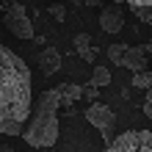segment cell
I'll return each mask as SVG.
<instances>
[{"label": "cell", "mask_w": 152, "mask_h": 152, "mask_svg": "<svg viewBox=\"0 0 152 152\" xmlns=\"http://www.w3.org/2000/svg\"><path fill=\"white\" fill-rule=\"evenodd\" d=\"M56 91L61 94V105H72L77 100H83V86H77V83H61L56 86Z\"/></svg>", "instance_id": "9"}, {"label": "cell", "mask_w": 152, "mask_h": 152, "mask_svg": "<svg viewBox=\"0 0 152 152\" xmlns=\"http://www.w3.org/2000/svg\"><path fill=\"white\" fill-rule=\"evenodd\" d=\"M83 3H86V6H97V0H83Z\"/></svg>", "instance_id": "20"}, {"label": "cell", "mask_w": 152, "mask_h": 152, "mask_svg": "<svg viewBox=\"0 0 152 152\" xmlns=\"http://www.w3.org/2000/svg\"><path fill=\"white\" fill-rule=\"evenodd\" d=\"M50 3H56V0H50Z\"/></svg>", "instance_id": "23"}, {"label": "cell", "mask_w": 152, "mask_h": 152, "mask_svg": "<svg viewBox=\"0 0 152 152\" xmlns=\"http://www.w3.org/2000/svg\"><path fill=\"white\" fill-rule=\"evenodd\" d=\"M44 152H50V149H44Z\"/></svg>", "instance_id": "24"}, {"label": "cell", "mask_w": 152, "mask_h": 152, "mask_svg": "<svg viewBox=\"0 0 152 152\" xmlns=\"http://www.w3.org/2000/svg\"><path fill=\"white\" fill-rule=\"evenodd\" d=\"M83 100H91V102H97V86H94V83L83 86Z\"/></svg>", "instance_id": "15"}, {"label": "cell", "mask_w": 152, "mask_h": 152, "mask_svg": "<svg viewBox=\"0 0 152 152\" xmlns=\"http://www.w3.org/2000/svg\"><path fill=\"white\" fill-rule=\"evenodd\" d=\"M144 113L152 119V88H147V97H144Z\"/></svg>", "instance_id": "16"}, {"label": "cell", "mask_w": 152, "mask_h": 152, "mask_svg": "<svg viewBox=\"0 0 152 152\" xmlns=\"http://www.w3.org/2000/svg\"><path fill=\"white\" fill-rule=\"evenodd\" d=\"M102 152H152V133L149 130H127L116 136Z\"/></svg>", "instance_id": "4"}, {"label": "cell", "mask_w": 152, "mask_h": 152, "mask_svg": "<svg viewBox=\"0 0 152 152\" xmlns=\"http://www.w3.org/2000/svg\"><path fill=\"white\" fill-rule=\"evenodd\" d=\"M50 14H53V20H58V22H64V20H66L64 6H58V3H50Z\"/></svg>", "instance_id": "14"}, {"label": "cell", "mask_w": 152, "mask_h": 152, "mask_svg": "<svg viewBox=\"0 0 152 152\" xmlns=\"http://www.w3.org/2000/svg\"><path fill=\"white\" fill-rule=\"evenodd\" d=\"M147 53H149V58H152V39L147 42Z\"/></svg>", "instance_id": "19"}, {"label": "cell", "mask_w": 152, "mask_h": 152, "mask_svg": "<svg viewBox=\"0 0 152 152\" xmlns=\"http://www.w3.org/2000/svg\"><path fill=\"white\" fill-rule=\"evenodd\" d=\"M91 83H94L97 88L108 86V83H111V69H105V66H94V72H91Z\"/></svg>", "instance_id": "10"}, {"label": "cell", "mask_w": 152, "mask_h": 152, "mask_svg": "<svg viewBox=\"0 0 152 152\" xmlns=\"http://www.w3.org/2000/svg\"><path fill=\"white\" fill-rule=\"evenodd\" d=\"M86 119L91 122L97 130H100V136L108 141V144L116 138V113L108 108V105H102V102H91V105L86 108Z\"/></svg>", "instance_id": "5"}, {"label": "cell", "mask_w": 152, "mask_h": 152, "mask_svg": "<svg viewBox=\"0 0 152 152\" xmlns=\"http://www.w3.org/2000/svg\"><path fill=\"white\" fill-rule=\"evenodd\" d=\"M133 86L136 88H152V69H141L133 75Z\"/></svg>", "instance_id": "11"}, {"label": "cell", "mask_w": 152, "mask_h": 152, "mask_svg": "<svg viewBox=\"0 0 152 152\" xmlns=\"http://www.w3.org/2000/svg\"><path fill=\"white\" fill-rule=\"evenodd\" d=\"M80 58H83L86 64H94V58H97V50H94V47H88V50H83V53H80Z\"/></svg>", "instance_id": "17"}, {"label": "cell", "mask_w": 152, "mask_h": 152, "mask_svg": "<svg viewBox=\"0 0 152 152\" xmlns=\"http://www.w3.org/2000/svg\"><path fill=\"white\" fill-rule=\"evenodd\" d=\"M39 69L44 75H56L58 69H61V53L56 47H44L39 53Z\"/></svg>", "instance_id": "8"}, {"label": "cell", "mask_w": 152, "mask_h": 152, "mask_svg": "<svg viewBox=\"0 0 152 152\" xmlns=\"http://www.w3.org/2000/svg\"><path fill=\"white\" fill-rule=\"evenodd\" d=\"M58 108H61V94L56 88L39 94L36 108L31 111V119L22 130V141L33 149H50L58 141Z\"/></svg>", "instance_id": "2"}, {"label": "cell", "mask_w": 152, "mask_h": 152, "mask_svg": "<svg viewBox=\"0 0 152 152\" xmlns=\"http://www.w3.org/2000/svg\"><path fill=\"white\" fill-rule=\"evenodd\" d=\"M33 77L31 69L14 50L0 44V133L22 136L25 122L31 119Z\"/></svg>", "instance_id": "1"}, {"label": "cell", "mask_w": 152, "mask_h": 152, "mask_svg": "<svg viewBox=\"0 0 152 152\" xmlns=\"http://www.w3.org/2000/svg\"><path fill=\"white\" fill-rule=\"evenodd\" d=\"M0 152H11V149H8V147H0Z\"/></svg>", "instance_id": "22"}, {"label": "cell", "mask_w": 152, "mask_h": 152, "mask_svg": "<svg viewBox=\"0 0 152 152\" xmlns=\"http://www.w3.org/2000/svg\"><path fill=\"white\" fill-rule=\"evenodd\" d=\"M130 11L138 17L141 22H147V25H152V6H130Z\"/></svg>", "instance_id": "12"}, {"label": "cell", "mask_w": 152, "mask_h": 152, "mask_svg": "<svg viewBox=\"0 0 152 152\" xmlns=\"http://www.w3.org/2000/svg\"><path fill=\"white\" fill-rule=\"evenodd\" d=\"M3 22H6V28L11 31L17 39H36V31H33V22H31L28 11H25V6H20V3L8 6Z\"/></svg>", "instance_id": "6"}, {"label": "cell", "mask_w": 152, "mask_h": 152, "mask_svg": "<svg viewBox=\"0 0 152 152\" xmlns=\"http://www.w3.org/2000/svg\"><path fill=\"white\" fill-rule=\"evenodd\" d=\"M97 3H105V0H97ZM108 3H122V0H108Z\"/></svg>", "instance_id": "21"}, {"label": "cell", "mask_w": 152, "mask_h": 152, "mask_svg": "<svg viewBox=\"0 0 152 152\" xmlns=\"http://www.w3.org/2000/svg\"><path fill=\"white\" fill-rule=\"evenodd\" d=\"M72 44H75V50H77V56H80L83 50L91 47V36H88V33H77V36L72 39Z\"/></svg>", "instance_id": "13"}, {"label": "cell", "mask_w": 152, "mask_h": 152, "mask_svg": "<svg viewBox=\"0 0 152 152\" xmlns=\"http://www.w3.org/2000/svg\"><path fill=\"white\" fill-rule=\"evenodd\" d=\"M100 28L105 33H122L124 31V11L119 3H108L100 8Z\"/></svg>", "instance_id": "7"}, {"label": "cell", "mask_w": 152, "mask_h": 152, "mask_svg": "<svg viewBox=\"0 0 152 152\" xmlns=\"http://www.w3.org/2000/svg\"><path fill=\"white\" fill-rule=\"evenodd\" d=\"M127 6H152V0H124Z\"/></svg>", "instance_id": "18"}, {"label": "cell", "mask_w": 152, "mask_h": 152, "mask_svg": "<svg viewBox=\"0 0 152 152\" xmlns=\"http://www.w3.org/2000/svg\"><path fill=\"white\" fill-rule=\"evenodd\" d=\"M0 3H3V0H0Z\"/></svg>", "instance_id": "25"}, {"label": "cell", "mask_w": 152, "mask_h": 152, "mask_svg": "<svg viewBox=\"0 0 152 152\" xmlns=\"http://www.w3.org/2000/svg\"><path fill=\"white\" fill-rule=\"evenodd\" d=\"M105 53H108V58L116 66H127L133 72L147 69V58H149L147 44H111Z\"/></svg>", "instance_id": "3"}]
</instances>
